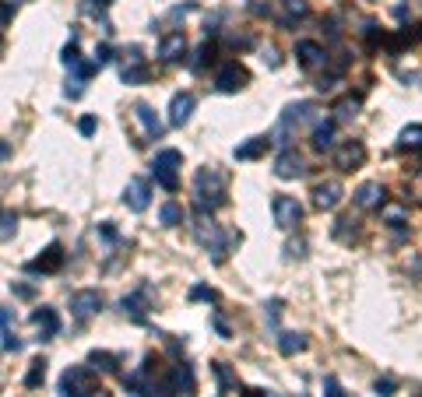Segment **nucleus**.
<instances>
[{"label":"nucleus","mask_w":422,"mask_h":397,"mask_svg":"<svg viewBox=\"0 0 422 397\" xmlns=\"http://www.w3.org/2000/svg\"><path fill=\"white\" fill-rule=\"evenodd\" d=\"M310 137H314V148H316V151H327V148L334 144V120H324V123H316Z\"/></svg>","instance_id":"bb28decb"},{"label":"nucleus","mask_w":422,"mask_h":397,"mask_svg":"<svg viewBox=\"0 0 422 397\" xmlns=\"http://www.w3.org/2000/svg\"><path fill=\"white\" fill-rule=\"evenodd\" d=\"M416 397H422V394H416Z\"/></svg>","instance_id":"8fccbe9b"},{"label":"nucleus","mask_w":422,"mask_h":397,"mask_svg":"<svg viewBox=\"0 0 422 397\" xmlns=\"http://www.w3.org/2000/svg\"><path fill=\"white\" fill-rule=\"evenodd\" d=\"M314 113H316L314 102H292V105H285V113H282V120H278V127H275V141H278V144H289V137H292Z\"/></svg>","instance_id":"39448f33"},{"label":"nucleus","mask_w":422,"mask_h":397,"mask_svg":"<svg viewBox=\"0 0 422 397\" xmlns=\"http://www.w3.org/2000/svg\"><path fill=\"white\" fill-rule=\"evenodd\" d=\"M398 144L409 148V151H419L422 148V123H409V127L398 134Z\"/></svg>","instance_id":"c756f323"},{"label":"nucleus","mask_w":422,"mask_h":397,"mask_svg":"<svg viewBox=\"0 0 422 397\" xmlns=\"http://www.w3.org/2000/svg\"><path fill=\"white\" fill-rule=\"evenodd\" d=\"M303 173H307V162H303L300 151L285 148V151L275 159V176H278V180H296V176H303Z\"/></svg>","instance_id":"ddd939ff"},{"label":"nucleus","mask_w":422,"mask_h":397,"mask_svg":"<svg viewBox=\"0 0 422 397\" xmlns=\"http://www.w3.org/2000/svg\"><path fill=\"white\" fill-rule=\"evenodd\" d=\"M211 323H215V330H218L222 338H229V323H225L222 316H211Z\"/></svg>","instance_id":"49530a36"},{"label":"nucleus","mask_w":422,"mask_h":397,"mask_svg":"<svg viewBox=\"0 0 422 397\" xmlns=\"http://www.w3.org/2000/svg\"><path fill=\"white\" fill-rule=\"evenodd\" d=\"M307 334H296V330H285V334H278V352L282 355H296V352H307Z\"/></svg>","instance_id":"b1692460"},{"label":"nucleus","mask_w":422,"mask_h":397,"mask_svg":"<svg viewBox=\"0 0 422 397\" xmlns=\"http://www.w3.org/2000/svg\"><path fill=\"white\" fill-rule=\"evenodd\" d=\"M78 130H81L85 137H92V134H96V116H81V123H78Z\"/></svg>","instance_id":"79ce46f5"},{"label":"nucleus","mask_w":422,"mask_h":397,"mask_svg":"<svg viewBox=\"0 0 422 397\" xmlns=\"http://www.w3.org/2000/svg\"><path fill=\"white\" fill-rule=\"evenodd\" d=\"M341 183L338 180H327V183H316L314 187V207L316 211H334L341 204Z\"/></svg>","instance_id":"2eb2a0df"},{"label":"nucleus","mask_w":422,"mask_h":397,"mask_svg":"<svg viewBox=\"0 0 422 397\" xmlns=\"http://www.w3.org/2000/svg\"><path fill=\"white\" fill-rule=\"evenodd\" d=\"M211 57H215V42H205V46L198 50V57H194V71H201V67L208 64Z\"/></svg>","instance_id":"c9c22d12"},{"label":"nucleus","mask_w":422,"mask_h":397,"mask_svg":"<svg viewBox=\"0 0 422 397\" xmlns=\"http://www.w3.org/2000/svg\"><path fill=\"white\" fill-rule=\"evenodd\" d=\"M96 0H85V7H92ZM106 4H113V0H99V7H106Z\"/></svg>","instance_id":"09e8293b"},{"label":"nucleus","mask_w":422,"mask_h":397,"mask_svg":"<svg viewBox=\"0 0 422 397\" xmlns=\"http://www.w3.org/2000/svg\"><path fill=\"white\" fill-rule=\"evenodd\" d=\"M190 299H205V302H215V299H218V292H215V289H205V285H198V289L190 292Z\"/></svg>","instance_id":"a19ab883"},{"label":"nucleus","mask_w":422,"mask_h":397,"mask_svg":"<svg viewBox=\"0 0 422 397\" xmlns=\"http://www.w3.org/2000/svg\"><path fill=\"white\" fill-rule=\"evenodd\" d=\"M366 162V144L363 141H345L338 151H334V166L341 169V173H352V169H359Z\"/></svg>","instance_id":"9b49d317"},{"label":"nucleus","mask_w":422,"mask_h":397,"mask_svg":"<svg viewBox=\"0 0 422 397\" xmlns=\"http://www.w3.org/2000/svg\"><path fill=\"white\" fill-rule=\"evenodd\" d=\"M296 57H300V64H303L307 71H314V67H324V64H327L324 46H320V42H310V39L296 42Z\"/></svg>","instance_id":"6ab92c4d"},{"label":"nucleus","mask_w":422,"mask_h":397,"mask_svg":"<svg viewBox=\"0 0 422 397\" xmlns=\"http://www.w3.org/2000/svg\"><path fill=\"white\" fill-rule=\"evenodd\" d=\"M225 187H229V176L218 166L198 169V176H194V204H198V211L208 214L215 207H222L225 204Z\"/></svg>","instance_id":"f257e3e1"},{"label":"nucleus","mask_w":422,"mask_h":397,"mask_svg":"<svg viewBox=\"0 0 422 397\" xmlns=\"http://www.w3.org/2000/svg\"><path fill=\"white\" fill-rule=\"evenodd\" d=\"M148 296H152V289H148V285H141L134 296H123V299H120L123 313H130L134 320H144V313H148Z\"/></svg>","instance_id":"412c9836"},{"label":"nucleus","mask_w":422,"mask_h":397,"mask_svg":"<svg viewBox=\"0 0 422 397\" xmlns=\"http://www.w3.org/2000/svg\"><path fill=\"white\" fill-rule=\"evenodd\" d=\"M64 64H67V96H71V99H81V92H85L89 78L99 71V64H96V60L85 64V60L78 57V32H71V42L64 46Z\"/></svg>","instance_id":"f03ea898"},{"label":"nucleus","mask_w":422,"mask_h":397,"mask_svg":"<svg viewBox=\"0 0 422 397\" xmlns=\"http://www.w3.org/2000/svg\"><path fill=\"white\" fill-rule=\"evenodd\" d=\"M303 250H307V243H303V239H300V243H289V246H285V253H289V257H303Z\"/></svg>","instance_id":"a18cd8bd"},{"label":"nucleus","mask_w":422,"mask_h":397,"mask_svg":"<svg viewBox=\"0 0 422 397\" xmlns=\"http://www.w3.org/2000/svg\"><path fill=\"white\" fill-rule=\"evenodd\" d=\"M405 218H409L405 207H398V204H387V207H384V221H387L391 229H405Z\"/></svg>","instance_id":"473e14b6"},{"label":"nucleus","mask_w":422,"mask_h":397,"mask_svg":"<svg viewBox=\"0 0 422 397\" xmlns=\"http://www.w3.org/2000/svg\"><path fill=\"white\" fill-rule=\"evenodd\" d=\"M14 225H18V218H14V211H4V243L14 236Z\"/></svg>","instance_id":"58836bf2"},{"label":"nucleus","mask_w":422,"mask_h":397,"mask_svg":"<svg viewBox=\"0 0 422 397\" xmlns=\"http://www.w3.org/2000/svg\"><path fill=\"white\" fill-rule=\"evenodd\" d=\"M123 204H127L130 211H144V207L152 204V187H148V180L130 176L127 187H123Z\"/></svg>","instance_id":"f8f14e48"},{"label":"nucleus","mask_w":422,"mask_h":397,"mask_svg":"<svg viewBox=\"0 0 422 397\" xmlns=\"http://www.w3.org/2000/svg\"><path fill=\"white\" fill-rule=\"evenodd\" d=\"M89 366L92 369H103V373H116L120 369V355H113V352H92L89 355Z\"/></svg>","instance_id":"c85d7f7f"},{"label":"nucleus","mask_w":422,"mask_h":397,"mask_svg":"<svg viewBox=\"0 0 422 397\" xmlns=\"http://www.w3.org/2000/svg\"><path fill=\"white\" fill-rule=\"evenodd\" d=\"M60 397H109V391L92 380V366H67L60 376Z\"/></svg>","instance_id":"7ed1b4c3"},{"label":"nucleus","mask_w":422,"mask_h":397,"mask_svg":"<svg viewBox=\"0 0 422 397\" xmlns=\"http://www.w3.org/2000/svg\"><path fill=\"white\" fill-rule=\"evenodd\" d=\"M148 64H144V57H141V50L137 46H130L127 53H123V64H120V81L123 85H144L148 81Z\"/></svg>","instance_id":"6e6552de"},{"label":"nucleus","mask_w":422,"mask_h":397,"mask_svg":"<svg viewBox=\"0 0 422 397\" xmlns=\"http://www.w3.org/2000/svg\"><path fill=\"white\" fill-rule=\"evenodd\" d=\"M0 323H4V352L11 355V352H18V348H21V341H18V334H14V316H11V309H7V306L0 309Z\"/></svg>","instance_id":"393cba45"},{"label":"nucleus","mask_w":422,"mask_h":397,"mask_svg":"<svg viewBox=\"0 0 422 397\" xmlns=\"http://www.w3.org/2000/svg\"><path fill=\"white\" fill-rule=\"evenodd\" d=\"M355 225H359L355 218H338V221H334V239H338V243H348V239H355V232H359Z\"/></svg>","instance_id":"7c9ffc66"},{"label":"nucleus","mask_w":422,"mask_h":397,"mask_svg":"<svg viewBox=\"0 0 422 397\" xmlns=\"http://www.w3.org/2000/svg\"><path fill=\"white\" fill-rule=\"evenodd\" d=\"M190 11H198V4H180V7H173V11H169V18L176 21V18H183V14H190Z\"/></svg>","instance_id":"37998d69"},{"label":"nucleus","mask_w":422,"mask_h":397,"mask_svg":"<svg viewBox=\"0 0 422 397\" xmlns=\"http://www.w3.org/2000/svg\"><path fill=\"white\" fill-rule=\"evenodd\" d=\"M394 391H398V384H394V380H387V376H384V380H377V394H380V397H394Z\"/></svg>","instance_id":"4c0bfd02"},{"label":"nucleus","mask_w":422,"mask_h":397,"mask_svg":"<svg viewBox=\"0 0 422 397\" xmlns=\"http://www.w3.org/2000/svg\"><path fill=\"white\" fill-rule=\"evenodd\" d=\"M159 221H162V225H169V229L183 225V207H180L176 200H166V204L159 207Z\"/></svg>","instance_id":"cd10ccee"},{"label":"nucleus","mask_w":422,"mask_h":397,"mask_svg":"<svg viewBox=\"0 0 422 397\" xmlns=\"http://www.w3.org/2000/svg\"><path fill=\"white\" fill-rule=\"evenodd\" d=\"M99 309H103V296H99L96 289H81V292H74V296H71V316H74L78 323L92 320Z\"/></svg>","instance_id":"9d476101"},{"label":"nucleus","mask_w":422,"mask_h":397,"mask_svg":"<svg viewBox=\"0 0 422 397\" xmlns=\"http://www.w3.org/2000/svg\"><path fill=\"white\" fill-rule=\"evenodd\" d=\"M271 214H275V225L278 229H296L300 225V218H303V204L296 197H289V194H275L271 200Z\"/></svg>","instance_id":"0eeeda50"},{"label":"nucleus","mask_w":422,"mask_h":397,"mask_svg":"<svg viewBox=\"0 0 422 397\" xmlns=\"http://www.w3.org/2000/svg\"><path fill=\"white\" fill-rule=\"evenodd\" d=\"M183 53H187V35H183V32H166L162 42H159V60L176 64Z\"/></svg>","instance_id":"dca6fc26"},{"label":"nucleus","mask_w":422,"mask_h":397,"mask_svg":"<svg viewBox=\"0 0 422 397\" xmlns=\"http://www.w3.org/2000/svg\"><path fill=\"white\" fill-rule=\"evenodd\" d=\"M60 267H64V246H60V243H50L46 253L28 264L32 275H53V271H60Z\"/></svg>","instance_id":"4468645a"},{"label":"nucleus","mask_w":422,"mask_h":397,"mask_svg":"<svg viewBox=\"0 0 422 397\" xmlns=\"http://www.w3.org/2000/svg\"><path fill=\"white\" fill-rule=\"evenodd\" d=\"M109 60H113V50H109V46H99V50H96V64H99V67H106Z\"/></svg>","instance_id":"c03bdc74"},{"label":"nucleus","mask_w":422,"mask_h":397,"mask_svg":"<svg viewBox=\"0 0 422 397\" xmlns=\"http://www.w3.org/2000/svg\"><path fill=\"white\" fill-rule=\"evenodd\" d=\"M268 144H271L268 137H250V141H246V144H239V148H236L232 155H236L239 162H250V159H257V155H264V148H268Z\"/></svg>","instance_id":"a878e982"},{"label":"nucleus","mask_w":422,"mask_h":397,"mask_svg":"<svg viewBox=\"0 0 422 397\" xmlns=\"http://www.w3.org/2000/svg\"><path fill=\"white\" fill-rule=\"evenodd\" d=\"M278 316H282V299H271V302L264 306V320H268V327H278Z\"/></svg>","instance_id":"72a5a7b5"},{"label":"nucleus","mask_w":422,"mask_h":397,"mask_svg":"<svg viewBox=\"0 0 422 397\" xmlns=\"http://www.w3.org/2000/svg\"><path fill=\"white\" fill-rule=\"evenodd\" d=\"M180 166H183V155H180L176 148H162V151L155 155V162H152L155 183H162L169 194H176V190H180Z\"/></svg>","instance_id":"20e7f679"},{"label":"nucleus","mask_w":422,"mask_h":397,"mask_svg":"<svg viewBox=\"0 0 422 397\" xmlns=\"http://www.w3.org/2000/svg\"><path fill=\"white\" fill-rule=\"evenodd\" d=\"M42 380H46V359H35V362L28 366V373H25V387H32V391H35Z\"/></svg>","instance_id":"2f4dec72"},{"label":"nucleus","mask_w":422,"mask_h":397,"mask_svg":"<svg viewBox=\"0 0 422 397\" xmlns=\"http://www.w3.org/2000/svg\"><path fill=\"white\" fill-rule=\"evenodd\" d=\"M194 236H198V243H201V246L208 250V253L215 257V260H218V264L225 260V250H229V236H225V232H222V229H218V225L211 221L205 211H201V218H198V225H194Z\"/></svg>","instance_id":"423d86ee"},{"label":"nucleus","mask_w":422,"mask_h":397,"mask_svg":"<svg viewBox=\"0 0 422 397\" xmlns=\"http://www.w3.org/2000/svg\"><path fill=\"white\" fill-rule=\"evenodd\" d=\"M282 4V14H278V21L285 25V28H292L296 21H303L307 14H310V4L307 0H278Z\"/></svg>","instance_id":"4be33fe9"},{"label":"nucleus","mask_w":422,"mask_h":397,"mask_svg":"<svg viewBox=\"0 0 422 397\" xmlns=\"http://www.w3.org/2000/svg\"><path fill=\"white\" fill-rule=\"evenodd\" d=\"M387 197V190L380 187V183H363L359 190H355V204L359 207H380Z\"/></svg>","instance_id":"5701e85b"},{"label":"nucleus","mask_w":422,"mask_h":397,"mask_svg":"<svg viewBox=\"0 0 422 397\" xmlns=\"http://www.w3.org/2000/svg\"><path fill=\"white\" fill-rule=\"evenodd\" d=\"M246 81H250V74H246V71H243L236 60L222 64V67H218V74H215V88H218L222 96H232V92H239Z\"/></svg>","instance_id":"1a4fd4ad"},{"label":"nucleus","mask_w":422,"mask_h":397,"mask_svg":"<svg viewBox=\"0 0 422 397\" xmlns=\"http://www.w3.org/2000/svg\"><path fill=\"white\" fill-rule=\"evenodd\" d=\"M32 323L42 330V338L60 334V316H57V309H53V306H39V309H32Z\"/></svg>","instance_id":"aec40b11"},{"label":"nucleus","mask_w":422,"mask_h":397,"mask_svg":"<svg viewBox=\"0 0 422 397\" xmlns=\"http://www.w3.org/2000/svg\"><path fill=\"white\" fill-rule=\"evenodd\" d=\"M211 369L218 373V384H222V391H225V387H232V376H229V369H225V362H215Z\"/></svg>","instance_id":"ea45409f"},{"label":"nucleus","mask_w":422,"mask_h":397,"mask_svg":"<svg viewBox=\"0 0 422 397\" xmlns=\"http://www.w3.org/2000/svg\"><path fill=\"white\" fill-rule=\"evenodd\" d=\"M239 397H275V394H268V391H257V387H246Z\"/></svg>","instance_id":"de8ad7c7"},{"label":"nucleus","mask_w":422,"mask_h":397,"mask_svg":"<svg viewBox=\"0 0 422 397\" xmlns=\"http://www.w3.org/2000/svg\"><path fill=\"white\" fill-rule=\"evenodd\" d=\"M355 109H359V99H341L334 105V116L338 120H348V116H355Z\"/></svg>","instance_id":"f704fd0d"},{"label":"nucleus","mask_w":422,"mask_h":397,"mask_svg":"<svg viewBox=\"0 0 422 397\" xmlns=\"http://www.w3.org/2000/svg\"><path fill=\"white\" fill-rule=\"evenodd\" d=\"M134 120L144 127V134H148V141H159L162 134H166V127H162V120L155 116V109L148 105V102H137L134 105Z\"/></svg>","instance_id":"f3484780"},{"label":"nucleus","mask_w":422,"mask_h":397,"mask_svg":"<svg viewBox=\"0 0 422 397\" xmlns=\"http://www.w3.org/2000/svg\"><path fill=\"white\" fill-rule=\"evenodd\" d=\"M324 397H345L341 384H338V376H324Z\"/></svg>","instance_id":"e433bc0d"},{"label":"nucleus","mask_w":422,"mask_h":397,"mask_svg":"<svg viewBox=\"0 0 422 397\" xmlns=\"http://www.w3.org/2000/svg\"><path fill=\"white\" fill-rule=\"evenodd\" d=\"M194 105H198V99H194L190 92H176L173 102H169V123H173V127H183V123L190 120Z\"/></svg>","instance_id":"a211bd4d"}]
</instances>
